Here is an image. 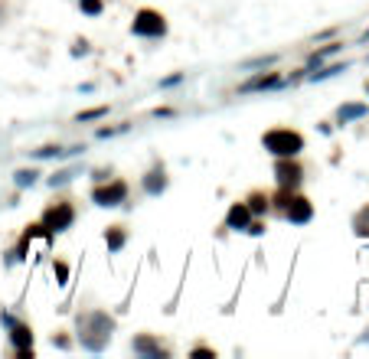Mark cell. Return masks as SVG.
<instances>
[{"label": "cell", "instance_id": "cell-1", "mask_svg": "<svg viewBox=\"0 0 369 359\" xmlns=\"http://www.w3.org/2000/svg\"><path fill=\"white\" fill-rule=\"evenodd\" d=\"M79 343L82 349L88 353H101V349L111 343V334H114V320H111L105 310H86V314H79Z\"/></svg>", "mask_w": 369, "mask_h": 359}, {"label": "cell", "instance_id": "cell-2", "mask_svg": "<svg viewBox=\"0 0 369 359\" xmlns=\"http://www.w3.org/2000/svg\"><path fill=\"white\" fill-rule=\"evenodd\" d=\"M261 147L268 150L271 157H301L304 150V134L295 127H271L261 134Z\"/></svg>", "mask_w": 369, "mask_h": 359}, {"label": "cell", "instance_id": "cell-3", "mask_svg": "<svg viewBox=\"0 0 369 359\" xmlns=\"http://www.w3.org/2000/svg\"><path fill=\"white\" fill-rule=\"evenodd\" d=\"M92 203L101 206V209H114V206L128 203V180H121V176H108V180L95 183L92 186Z\"/></svg>", "mask_w": 369, "mask_h": 359}, {"label": "cell", "instance_id": "cell-4", "mask_svg": "<svg viewBox=\"0 0 369 359\" xmlns=\"http://www.w3.org/2000/svg\"><path fill=\"white\" fill-rule=\"evenodd\" d=\"M39 223L46 225L52 236H59V232H66V229H72V223H75V206H72V199H66V196L52 199L50 206L43 209V219H39Z\"/></svg>", "mask_w": 369, "mask_h": 359}, {"label": "cell", "instance_id": "cell-5", "mask_svg": "<svg viewBox=\"0 0 369 359\" xmlns=\"http://www.w3.org/2000/svg\"><path fill=\"white\" fill-rule=\"evenodd\" d=\"M131 33L141 37V39H163L167 37V20H163V13L160 10L144 7V10L134 13V20H131Z\"/></svg>", "mask_w": 369, "mask_h": 359}, {"label": "cell", "instance_id": "cell-6", "mask_svg": "<svg viewBox=\"0 0 369 359\" xmlns=\"http://www.w3.org/2000/svg\"><path fill=\"white\" fill-rule=\"evenodd\" d=\"M275 180L281 189H301L304 183V167L297 157H275Z\"/></svg>", "mask_w": 369, "mask_h": 359}, {"label": "cell", "instance_id": "cell-7", "mask_svg": "<svg viewBox=\"0 0 369 359\" xmlns=\"http://www.w3.org/2000/svg\"><path fill=\"white\" fill-rule=\"evenodd\" d=\"M284 219L291 225H308L310 219H314V203H310L308 196H301V193H291V199H288V206H284V212H281Z\"/></svg>", "mask_w": 369, "mask_h": 359}, {"label": "cell", "instance_id": "cell-8", "mask_svg": "<svg viewBox=\"0 0 369 359\" xmlns=\"http://www.w3.org/2000/svg\"><path fill=\"white\" fill-rule=\"evenodd\" d=\"M131 349H134L137 356H148V359H167L170 356V349L160 343L157 336H150V334H141L131 340Z\"/></svg>", "mask_w": 369, "mask_h": 359}, {"label": "cell", "instance_id": "cell-9", "mask_svg": "<svg viewBox=\"0 0 369 359\" xmlns=\"http://www.w3.org/2000/svg\"><path fill=\"white\" fill-rule=\"evenodd\" d=\"M167 183H170V180H167V167H163V163H154L148 174H144V180H141L148 196H160V193L167 189Z\"/></svg>", "mask_w": 369, "mask_h": 359}, {"label": "cell", "instance_id": "cell-10", "mask_svg": "<svg viewBox=\"0 0 369 359\" xmlns=\"http://www.w3.org/2000/svg\"><path fill=\"white\" fill-rule=\"evenodd\" d=\"M248 223H252V209L246 206V199L232 203L229 212H226V229H232V232H246Z\"/></svg>", "mask_w": 369, "mask_h": 359}, {"label": "cell", "instance_id": "cell-11", "mask_svg": "<svg viewBox=\"0 0 369 359\" xmlns=\"http://www.w3.org/2000/svg\"><path fill=\"white\" fill-rule=\"evenodd\" d=\"M278 85H281V72H259L252 79H246L239 85V92H265V88H278Z\"/></svg>", "mask_w": 369, "mask_h": 359}, {"label": "cell", "instance_id": "cell-12", "mask_svg": "<svg viewBox=\"0 0 369 359\" xmlns=\"http://www.w3.org/2000/svg\"><path fill=\"white\" fill-rule=\"evenodd\" d=\"M7 330H10V334H7V340H10L13 349L33 347V327H30V323H20V320H17V323H10Z\"/></svg>", "mask_w": 369, "mask_h": 359}, {"label": "cell", "instance_id": "cell-13", "mask_svg": "<svg viewBox=\"0 0 369 359\" xmlns=\"http://www.w3.org/2000/svg\"><path fill=\"white\" fill-rule=\"evenodd\" d=\"M101 238H105L108 252H121V248L128 245V229H124V225H108V229L101 232Z\"/></svg>", "mask_w": 369, "mask_h": 359}, {"label": "cell", "instance_id": "cell-14", "mask_svg": "<svg viewBox=\"0 0 369 359\" xmlns=\"http://www.w3.org/2000/svg\"><path fill=\"white\" fill-rule=\"evenodd\" d=\"M246 206L252 209V216H265V212H271V196L265 189H252L246 196Z\"/></svg>", "mask_w": 369, "mask_h": 359}, {"label": "cell", "instance_id": "cell-15", "mask_svg": "<svg viewBox=\"0 0 369 359\" xmlns=\"http://www.w3.org/2000/svg\"><path fill=\"white\" fill-rule=\"evenodd\" d=\"M366 112H369V105H363V101L340 105V108H337V121H340V124H350V121H357V118H363Z\"/></svg>", "mask_w": 369, "mask_h": 359}, {"label": "cell", "instance_id": "cell-16", "mask_svg": "<svg viewBox=\"0 0 369 359\" xmlns=\"http://www.w3.org/2000/svg\"><path fill=\"white\" fill-rule=\"evenodd\" d=\"M340 50H343V43H330V46H323V50H314L310 52V59H308V69H314V65H320V62H327L333 52H340Z\"/></svg>", "mask_w": 369, "mask_h": 359}, {"label": "cell", "instance_id": "cell-17", "mask_svg": "<svg viewBox=\"0 0 369 359\" xmlns=\"http://www.w3.org/2000/svg\"><path fill=\"white\" fill-rule=\"evenodd\" d=\"M37 180H39V170H33V167H30V170H17V174H13V183L20 186V189L33 186Z\"/></svg>", "mask_w": 369, "mask_h": 359}, {"label": "cell", "instance_id": "cell-18", "mask_svg": "<svg viewBox=\"0 0 369 359\" xmlns=\"http://www.w3.org/2000/svg\"><path fill=\"white\" fill-rule=\"evenodd\" d=\"M79 10L86 17H101L105 13V0H79Z\"/></svg>", "mask_w": 369, "mask_h": 359}, {"label": "cell", "instance_id": "cell-19", "mask_svg": "<svg viewBox=\"0 0 369 359\" xmlns=\"http://www.w3.org/2000/svg\"><path fill=\"white\" fill-rule=\"evenodd\" d=\"M108 114V105H99V108H88V112H79L75 114V121L86 124V121H99V118H105Z\"/></svg>", "mask_w": 369, "mask_h": 359}, {"label": "cell", "instance_id": "cell-20", "mask_svg": "<svg viewBox=\"0 0 369 359\" xmlns=\"http://www.w3.org/2000/svg\"><path fill=\"white\" fill-rule=\"evenodd\" d=\"M343 69H346V65H340V62H337V65H327V69H320V72H310L308 79H310V82H323V79H330V75H340Z\"/></svg>", "mask_w": 369, "mask_h": 359}, {"label": "cell", "instance_id": "cell-21", "mask_svg": "<svg viewBox=\"0 0 369 359\" xmlns=\"http://www.w3.org/2000/svg\"><path fill=\"white\" fill-rule=\"evenodd\" d=\"M30 157H33V161H50V157H59V147H56V144H46V147H39V150H30Z\"/></svg>", "mask_w": 369, "mask_h": 359}, {"label": "cell", "instance_id": "cell-22", "mask_svg": "<svg viewBox=\"0 0 369 359\" xmlns=\"http://www.w3.org/2000/svg\"><path fill=\"white\" fill-rule=\"evenodd\" d=\"M52 274H56V285H66V281H69V265H66V261H52Z\"/></svg>", "mask_w": 369, "mask_h": 359}, {"label": "cell", "instance_id": "cell-23", "mask_svg": "<svg viewBox=\"0 0 369 359\" xmlns=\"http://www.w3.org/2000/svg\"><path fill=\"white\" fill-rule=\"evenodd\" d=\"M72 176H75V170H59V174L50 176V186H52V189H56V186H66L69 180H72Z\"/></svg>", "mask_w": 369, "mask_h": 359}, {"label": "cell", "instance_id": "cell-24", "mask_svg": "<svg viewBox=\"0 0 369 359\" xmlns=\"http://www.w3.org/2000/svg\"><path fill=\"white\" fill-rule=\"evenodd\" d=\"M190 356H193V359H199V356L216 359V349H210V347H193V349H190Z\"/></svg>", "mask_w": 369, "mask_h": 359}, {"label": "cell", "instance_id": "cell-25", "mask_svg": "<svg viewBox=\"0 0 369 359\" xmlns=\"http://www.w3.org/2000/svg\"><path fill=\"white\" fill-rule=\"evenodd\" d=\"M183 82V72H177V75H167L163 82H160V88H173V85H180Z\"/></svg>", "mask_w": 369, "mask_h": 359}, {"label": "cell", "instance_id": "cell-26", "mask_svg": "<svg viewBox=\"0 0 369 359\" xmlns=\"http://www.w3.org/2000/svg\"><path fill=\"white\" fill-rule=\"evenodd\" d=\"M13 356H17V359H33V356H37V349H33V347H23V349H13Z\"/></svg>", "mask_w": 369, "mask_h": 359}, {"label": "cell", "instance_id": "cell-27", "mask_svg": "<svg viewBox=\"0 0 369 359\" xmlns=\"http://www.w3.org/2000/svg\"><path fill=\"white\" fill-rule=\"evenodd\" d=\"M121 131H128V127H99V137H114V134H121Z\"/></svg>", "mask_w": 369, "mask_h": 359}, {"label": "cell", "instance_id": "cell-28", "mask_svg": "<svg viewBox=\"0 0 369 359\" xmlns=\"http://www.w3.org/2000/svg\"><path fill=\"white\" fill-rule=\"evenodd\" d=\"M52 347H59V349H69V347H72V343H69V336H52Z\"/></svg>", "mask_w": 369, "mask_h": 359}, {"label": "cell", "instance_id": "cell-29", "mask_svg": "<svg viewBox=\"0 0 369 359\" xmlns=\"http://www.w3.org/2000/svg\"><path fill=\"white\" fill-rule=\"evenodd\" d=\"M88 52V43L86 39H79V43H75V50H72V56H86Z\"/></svg>", "mask_w": 369, "mask_h": 359}, {"label": "cell", "instance_id": "cell-30", "mask_svg": "<svg viewBox=\"0 0 369 359\" xmlns=\"http://www.w3.org/2000/svg\"><path fill=\"white\" fill-rule=\"evenodd\" d=\"M0 323H3V327H10V323H17V317H13V314H0Z\"/></svg>", "mask_w": 369, "mask_h": 359}, {"label": "cell", "instance_id": "cell-31", "mask_svg": "<svg viewBox=\"0 0 369 359\" xmlns=\"http://www.w3.org/2000/svg\"><path fill=\"white\" fill-rule=\"evenodd\" d=\"M366 95H369V85H366Z\"/></svg>", "mask_w": 369, "mask_h": 359}]
</instances>
